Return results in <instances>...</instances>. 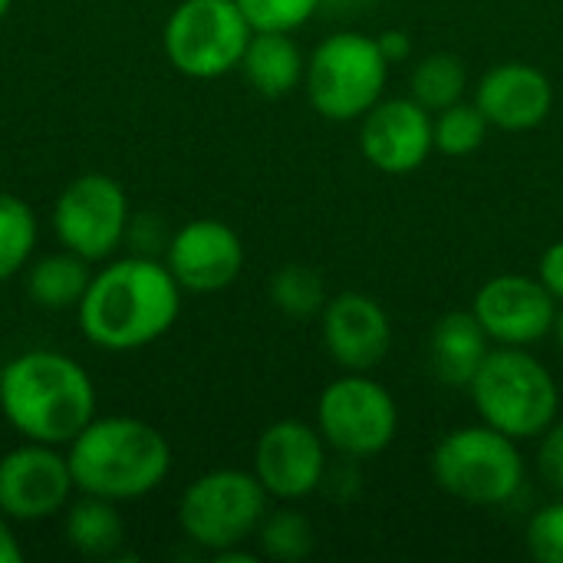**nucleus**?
Masks as SVG:
<instances>
[{
  "label": "nucleus",
  "instance_id": "cd10ccee",
  "mask_svg": "<svg viewBox=\"0 0 563 563\" xmlns=\"http://www.w3.org/2000/svg\"><path fill=\"white\" fill-rule=\"evenodd\" d=\"M525 548L534 561L563 563V498L538 508L525 528Z\"/></svg>",
  "mask_w": 563,
  "mask_h": 563
},
{
  "label": "nucleus",
  "instance_id": "423d86ee",
  "mask_svg": "<svg viewBox=\"0 0 563 563\" xmlns=\"http://www.w3.org/2000/svg\"><path fill=\"white\" fill-rule=\"evenodd\" d=\"M429 468L449 498L472 508L508 505L525 488L528 475L518 442L485 422L442 435Z\"/></svg>",
  "mask_w": 563,
  "mask_h": 563
},
{
  "label": "nucleus",
  "instance_id": "4be33fe9",
  "mask_svg": "<svg viewBox=\"0 0 563 563\" xmlns=\"http://www.w3.org/2000/svg\"><path fill=\"white\" fill-rule=\"evenodd\" d=\"M254 544L264 561L300 563L307 561L317 548V528L303 511H297V508H290V501H284V508H274L264 515V521L254 534Z\"/></svg>",
  "mask_w": 563,
  "mask_h": 563
},
{
  "label": "nucleus",
  "instance_id": "473e14b6",
  "mask_svg": "<svg viewBox=\"0 0 563 563\" xmlns=\"http://www.w3.org/2000/svg\"><path fill=\"white\" fill-rule=\"evenodd\" d=\"M554 336H558V343H561V353H563V303H561V310H558V323H554Z\"/></svg>",
  "mask_w": 563,
  "mask_h": 563
},
{
  "label": "nucleus",
  "instance_id": "dca6fc26",
  "mask_svg": "<svg viewBox=\"0 0 563 563\" xmlns=\"http://www.w3.org/2000/svg\"><path fill=\"white\" fill-rule=\"evenodd\" d=\"M320 336L343 373H373L389 356L393 320L376 297L343 290L327 300L320 313Z\"/></svg>",
  "mask_w": 563,
  "mask_h": 563
},
{
  "label": "nucleus",
  "instance_id": "c756f323",
  "mask_svg": "<svg viewBox=\"0 0 563 563\" xmlns=\"http://www.w3.org/2000/svg\"><path fill=\"white\" fill-rule=\"evenodd\" d=\"M538 280L551 290V297L563 303V241H554L538 261Z\"/></svg>",
  "mask_w": 563,
  "mask_h": 563
},
{
  "label": "nucleus",
  "instance_id": "6ab92c4d",
  "mask_svg": "<svg viewBox=\"0 0 563 563\" xmlns=\"http://www.w3.org/2000/svg\"><path fill=\"white\" fill-rule=\"evenodd\" d=\"M241 73L257 96L284 99L303 86L307 53L300 49L294 33L254 30L251 43L244 49V59H241Z\"/></svg>",
  "mask_w": 563,
  "mask_h": 563
},
{
  "label": "nucleus",
  "instance_id": "4468645a",
  "mask_svg": "<svg viewBox=\"0 0 563 563\" xmlns=\"http://www.w3.org/2000/svg\"><path fill=\"white\" fill-rule=\"evenodd\" d=\"M162 261L185 294H221L244 271V241L221 218H195L165 241Z\"/></svg>",
  "mask_w": 563,
  "mask_h": 563
},
{
  "label": "nucleus",
  "instance_id": "a878e982",
  "mask_svg": "<svg viewBox=\"0 0 563 563\" xmlns=\"http://www.w3.org/2000/svg\"><path fill=\"white\" fill-rule=\"evenodd\" d=\"M488 119L482 115V109L475 106V99H459L445 109H439L432 115V142L435 152L449 155V158H465L472 152H478L488 139Z\"/></svg>",
  "mask_w": 563,
  "mask_h": 563
},
{
  "label": "nucleus",
  "instance_id": "5701e85b",
  "mask_svg": "<svg viewBox=\"0 0 563 563\" xmlns=\"http://www.w3.org/2000/svg\"><path fill=\"white\" fill-rule=\"evenodd\" d=\"M465 92H468V73L455 53H429L416 63L409 76V96L432 115L465 99Z\"/></svg>",
  "mask_w": 563,
  "mask_h": 563
},
{
  "label": "nucleus",
  "instance_id": "393cba45",
  "mask_svg": "<svg viewBox=\"0 0 563 563\" xmlns=\"http://www.w3.org/2000/svg\"><path fill=\"white\" fill-rule=\"evenodd\" d=\"M267 294H271V303L284 317H294V320L320 317L330 300L320 271H313L310 264H284L280 271H274Z\"/></svg>",
  "mask_w": 563,
  "mask_h": 563
},
{
  "label": "nucleus",
  "instance_id": "f03ea898",
  "mask_svg": "<svg viewBox=\"0 0 563 563\" xmlns=\"http://www.w3.org/2000/svg\"><path fill=\"white\" fill-rule=\"evenodd\" d=\"M0 416L20 439L66 449L96 416V383L69 353H16L3 363Z\"/></svg>",
  "mask_w": 563,
  "mask_h": 563
},
{
  "label": "nucleus",
  "instance_id": "b1692460",
  "mask_svg": "<svg viewBox=\"0 0 563 563\" xmlns=\"http://www.w3.org/2000/svg\"><path fill=\"white\" fill-rule=\"evenodd\" d=\"M40 241V224L33 208L10 191H0V284L26 271Z\"/></svg>",
  "mask_w": 563,
  "mask_h": 563
},
{
  "label": "nucleus",
  "instance_id": "9b49d317",
  "mask_svg": "<svg viewBox=\"0 0 563 563\" xmlns=\"http://www.w3.org/2000/svg\"><path fill=\"white\" fill-rule=\"evenodd\" d=\"M76 498L69 459L59 445L20 442L0 455V511L13 525H40Z\"/></svg>",
  "mask_w": 563,
  "mask_h": 563
},
{
  "label": "nucleus",
  "instance_id": "1a4fd4ad",
  "mask_svg": "<svg viewBox=\"0 0 563 563\" xmlns=\"http://www.w3.org/2000/svg\"><path fill=\"white\" fill-rule=\"evenodd\" d=\"M317 429L340 459H376L399 435V406L369 373H343L317 399Z\"/></svg>",
  "mask_w": 563,
  "mask_h": 563
},
{
  "label": "nucleus",
  "instance_id": "20e7f679",
  "mask_svg": "<svg viewBox=\"0 0 563 563\" xmlns=\"http://www.w3.org/2000/svg\"><path fill=\"white\" fill-rule=\"evenodd\" d=\"M468 396L478 419L515 442L538 439L561 412V386L531 346H492Z\"/></svg>",
  "mask_w": 563,
  "mask_h": 563
},
{
  "label": "nucleus",
  "instance_id": "2f4dec72",
  "mask_svg": "<svg viewBox=\"0 0 563 563\" xmlns=\"http://www.w3.org/2000/svg\"><path fill=\"white\" fill-rule=\"evenodd\" d=\"M23 561V544L13 531V521L0 511V563H20Z\"/></svg>",
  "mask_w": 563,
  "mask_h": 563
},
{
  "label": "nucleus",
  "instance_id": "9d476101",
  "mask_svg": "<svg viewBox=\"0 0 563 563\" xmlns=\"http://www.w3.org/2000/svg\"><path fill=\"white\" fill-rule=\"evenodd\" d=\"M132 231V205L112 175L86 172L73 178L53 205V234L59 247L102 264L115 257Z\"/></svg>",
  "mask_w": 563,
  "mask_h": 563
},
{
  "label": "nucleus",
  "instance_id": "aec40b11",
  "mask_svg": "<svg viewBox=\"0 0 563 563\" xmlns=\"http://www.w3.org/2000/svg\"><path fill=\"white\" fill-rule=\"evenodd\" d=\"M63 538L82 558H115L125 544V521L119 505L76 492L63 511Z\"/></svg>",
  "mask_w": 563,
  "mask_h": 563
},
{
  "label": "nucleus",
  "instance_id": "412c9836",
  "mask_svg": "<svg viewBox=\"0 0 563 563\" xmlns=\"http://www.w3.org/2000/svg\"><path fill=\"white\" fill-rule=\"evenodd\" d=\"M89 280H92V264L59 247L26 267V297L33 300V307L49 313L76 310Z\"/></svg>",
  "mask_w": 563,
  "mask_h": 563
},
{
  "label": "nucleus",
  "instance_id": "a211bd4d",
  "mask_svg": "<svg viewBox=\"0 0 563 563\" xmlns=\"http://www.w3.org/2000/svg\"><path fill=\"white\" fill-rule=\"evenodd\" d=\"M492 353V340L472 310H452L429 333V369L442 386L468 389L478 366Z\"/></svg>",
  "mask_w": 563,
  "mask_h": 563
},
{
  "label": "nucleus",
  "instance_id": "f257e3e1",
  "mask_svg": "<svg viewBox=\"0 0 563 563\" xmlns=\"http://www.w3.org/2000/svg\"><path fill=\"white\" fill-rule=\"evenodd\" d=\"M181 287L152 254L102 261L76 307L82 336L106 353H132L162 340L181 317Z\"/></svg>",
  "mask_w": 563,
  "mask_h": 563
},
{
  "label": "nucleus",
  "instance_id": "2eb2a0df",
  "mask_svg": "<svg viewBox=\"0 0 563 563\" xmlns=\"http://www.w3.org/2000/svg\"><path fill=\"white\" fill-rule=\"evenodd\" d=\"M360 152L383 175H412L435 152L432 112L412 96L379 99L360 119Z\"/></svg>",
  "mask_w": 563,
  "mask_h": 563
},
{
  "label": "nucleus",
  "instance_id": "f8f14e48",
  "mask_svg": "<svg viewBox=\"0 0 563 563\" xmlns=\"http://www.w3.org/2000/svg\"><path fill=\"white\" fill-rule=\"evenodd\" d=\"M330 445L323 442L317 422L303 419H280L271 422L254 445L251 472L264 485L274 501H303L323 488L330 459Z\"/></svg>",
  "mask_w": 563,
  "mask_h": 563
},
{
  "label": "nucleus",
  "instance_id": "f704fd0d",
  "mask_svg": "<svg viewBox=\"0 0 563 563\" xmlns=\"http://www.w3.org/2000/svg\"><path fill=\"white\" fill-rule=\"evenodd\" d=\"M0 379H3V360H0Z\"/></svg>",
  "mask_w": 563,
  "mask_h": 563
},
{
  "label": "nucleus",
  "instance_id": "7c9ffc66",
  "mask_svg": "<svg viewBox=\"0 0 563 563\" xmlns=\"http://www.w3.org/2000/svg\"><path fill=\"white\" fill-rule=\"evenodd\" d=\"M376 43H379V49H383V56L396 66V63H402L409 53H412V40H409V33L406 30H383L379 36H376Z\"/></svg>",
  "mask_w": 563,
  "mask_h": 563
},
{
  "label": "nucleus",
  "instance_id": "39448f33",
  "mask_svg": "<svg viewBox=\"0 0 563 563\" xmlns=\"http://www.w3.org/2000/svg\"><path fill=\"white\" fill-rule=\"evenodd\" d=\"M389 69L376 36L336 30L310 49L303 92L327 122H360L386 96Z\"/></svg>",
  "mask_w": 563,
  "mask_h": 563
},
{
  "label": "nucleus",
  "instance_id": "0eeeda50",
  "mask_svg": "<svg viewBox=\"0 0 563 563\" xmlns=\"http://www.w3.org/2000/svg\"><path fill=\"white\" fill-rule=\"evenodd\" d=\"M271 495L247 468H214L188 482L178 498V528L205 554H221L254 541Z\"/></svg>",
  "mask_w": 563,
  "mask_h": 563
},
{
  "label": "nucleus",
  "instance_id": "f3484780",
  "mask_svg": "<svg viewBox=\"0 0 563 563\" xmlns=\"http://www.w3.org/2000/svg\"><path fill=\"white\" fill-rule=\"evenodd\" d=\"M472 99L492 129L531 132L544 125L554 109V82L525 59H505L478 76Z\"/></svg>",
  "mask_w": 563,
  "mask_h": 563
},
{
  "label": "nucleus",
  "instance_id": "c85d7f7f",
  "mask_svg": "<svg viewBox=\"0 0 563 563\" xmlns=\"http://www.w3.org/2000/svg\"><path fill=\"white\" fill-rule=\"evenodd\" d=\"M538 478L541 485L554 495L563 498V422H551L541 435H538Z\"/></svg>",
  "mask_w": 563,
  "mask_h": 563
},
{
  "label": "nucleus",
  "instance_id": "6e6552de",
  "mask_svg": "<svg viewBox=\"0 0 563 563\" xmlns=\"http://www.w3.org/2000/svg\"><path fill=\"white\" fill-rule=\"evenodd\" d=\"M251 36L238 0H181L162 26V49L181 76L221 79L241 69Z\"/></svg>",
  "mask_w": 563,
  "mask_h": 563
},
{
  "label": "nucleus",
  "instance_id": "7ed1b4c3",
  "mask_svg": "<svg viewBox=\"0 0 563 563\" xmlns=\"http://www.w3.org/2000/svg\"><path fill=\"white\" fill-rule=\"evenodd\" d=\"M66 459L76 492L115 505L158 492L172 472L168 439L135 416H92V422L66 445Z\"/></svg>",
  "mask_w": 563,
  "mask_h": 563
},
{
  "label": "nucleus",
  "instance_id": "72a5a7b5",
  "mask_svg": "<svg viewBox=\"0 0 563 563\" xmlns=\"http://www.w3.org/2000/svg\"><path fill=\"white\" fill-rule=\"evenodd\" d=\"M10 7H13V0H0V20H3L7 13H10Z\"/></svg>",
  "mask_w": 563,
  "mask_h": 563
},
{
  "label": "nucleus",
  "instance_id": "ddd939ff",
  "mask_svg": "<svg viewBox=\"0 0 563 563\" xmlns=\"http://www.w3.org/2000/svg\"><path fill=\"white\" fill-rule=\"evenodd\" d=\"M561 303L528 274H495L475 290L472 313L495 346H534L554 333Z\"/></svg>",
  "mask_w": 563,
  "mask_h": 563
},
{
  "label": "nucleus",
  "instance_id": "bb28decb",
  "mask_svg": "<svg viewBox=\"0 0 563 563\" xmlns=\"http://www.w3.org/2000/svg\"><path fill=\"white\" fill-rule=\"evenodd\" d=\"M238 7L247 16L251 30L297 33L317 16L323 0H238Z\"/></svg>",
  "mask_w": 563,
  "mask_h": 563
}]
</instances>
